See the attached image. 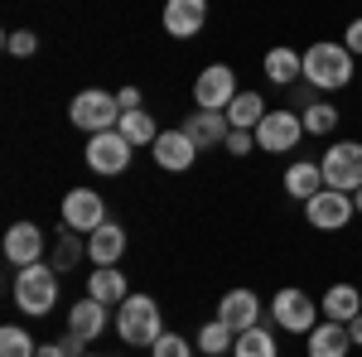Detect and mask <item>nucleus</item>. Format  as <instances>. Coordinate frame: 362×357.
I'll list each match as a JSON object with an SVG mask.
<instances>
[{
  "label": "nucleus",
  "instance_id": "f257e3e1",
  "mask_svg": "<svg viewBox=\"0 0 362 357\" xmlns=\"http://www.w3.org/2000/svg\"><path fill=\"white\" fill-rule=\"evenodd\" d=\"M358 63L348 54V44H334V39H319L305 49V83L319 87V92H343L353 83Z\"/></svg>",
  "mask_w": 362,
  "mask_h": 357
},
{
  "label": "nucleus",
  "instance_id": "f03ea898",
  "mask_svg": "<svg viewBox=\"0 0 362 357\" xmlns=\"http://www.w3.org/2000/svg\"><path fill=\"white\" fill-rule=\"evenodd\" d=\"M116 333H121V343H131V348H155L160 343V333H165V314H160V304L150 300V295H126V300L116 304Z\"/></svg>",
  "mask_w": 362,
  "mask_h": 357
},
{
  "label": "nucleus",
  "instance_id": "7ed1b4c3",
  "mask_svg": "<svg viewBox=\"0 0 362 357\" xmlns=\"http://www.w3.org/2000/svg\"><path fill=\"white\" fill-rule=\"evenodd\" d=\"M54 304H58V271L49 261H34V266L15 271V309L20 314L44 319V314H54Z\"/></svg>",
  "mask_w": 362,
  "mask_h": 357
},
{
  "label": "nucleus",
  "instance_id": "20e7f679",
  "mask_svg": "<svg viewBox=\"0 0 362 357\" xmlns=\"http://www.w3.org/2000/svg\"><path fill=\"white\" fill-rule=\"evenodd\" d=\"M68 121L87 131V136H102V131H116L121 126V102L116 92H102V87H83L73 102H68Z\"/></svg>",
  "mask_w": 362,
  "mask_h": 357
},
{
  "label": "nucleus",
  "instance_id": "39448f33",
  "mask_svg": "<svg viewBox=\"0 0 362 357\" xmlns=\"http://www.w3.org/2000/svg\"><path fill=\"white\" fill-rule=\"evenodd\" d=\"M324 184L329 189H343V193H358L362 189V140H334L324 150Z\"/></svg>",
  "mask_w": 362,
  "mask_h": 357
},
{
  "label": "nucleus",
  "instance_id": "423d86ee",
  "mask_svg": "<svg viewBox=\"0 0 362 357\" xmlns=\"http://www.w3.org/2000/svg\"><path fill=\"white\" fill-rule=\"evenodd\" d=\"M319 300L314 295H305L300 285H285V290H276V300H271V319H276V329L285 333H309L314 324H319Z\"/></svg>",
  "mask_w": 362,
  "mask_h": 357
},
{
  "label": "nucleus",
  "instance_id": "0eeeda50",
  "mask_svg": "<svg viewBox=\"0 0 362 357\" xmlns=\"http://www.w3.org/2000/svg\"><path fill=\"white\" fill-rule=\"evenodd\" d=\"M305 218L319 232H343L348 222L358 218V203H353V193H343V189H319L305 203Z\"/></svg>",
  "mask_w": 362,
  "mask_h": 357
},
{
  "label": "nucleus",
  "instance_id": "6e6552de",
  "mask_svg": "<svg viewBox=\"0 0 362 357\" xmlns=\"http://www.w3.org/2000/svg\"><path fill=\"white\" fill-rule=\"evenodd\" d=\"M131 140L121 136V131H102V136H92L87 140V150H83V160L92 174H102V179H112V174H126L131 169Z\"/></svg>",
  "mask_w": 362,
  "mask_h": 357
},
{
  "label": "nucleus",
  "instance_id": "1a4fd4ad",
  "mask_svg": "<svg viewBox=\"0 0 362 357\" xmlns=\"http://www.w3.org/2000/svg\"><path fill=\"white\" fill-rule=\"evenodd\" d=\"M300 136H305V116H300V111H285V107L266 111L261 126H256V145H261L266 155H285V150H295Z\"/></svg>",
  "mask_w": 362,
  "mask_h": 357
},
{
  "label": "nucleus",
  "instance_id": "9d476101",
  "mask_svg": "<svg viewBox=\"0 0 362 357\" xmlns=\"http://www.w3.org/2000/svg\"><path fill=\"white\" fill-rule=\"evenodd\" d=\"M237 92H242V87H237V73H232L227 63H208L194 78V102L203 111H227L237 102Z\"/></svg>",
  "mask_w": 362,
  "mask_h": 357
},
{
  "label": "nucleus",
  "instance_id": "9b49d317",
  "mask_svg": "<svg viewBox=\"0 0 362 357\" xmlns=\"http://www.w3.org/2000/svg\"><path fill=\"white\" fill-rule=\"evenodd\" d=\"M107 218V203H102V193L97 189H68L63 193V227L68 232H83V237H92Z\"/></svg>",
  "mask_w": 362,
  "mask_h": 357
},
{
  "label": "nucleus",
  "instance_id": "f8f14e48",
  "mask_svg": "<svg viewBox=\"0 0 362 357\" xmlns=\"http://www.w3.org/2000/svg\"><path fill=\"white\" fill-rule=\"evenodd\" d=\"M44 256H49V242H44V232H39L34 222H15V227L5 232V261H10L15 271L44 261Z\"/></svg>",
  "mask_w": 362,
  "mask_h": 357
},
{
  "label": "nucleus",
  "instance_id": "ddd939ff",
  "mask_svg": "<svg viewBox=\"0 0 362 357\" xmlns=\"http://www.w3.org/2000/svg\"><path fill=\"white\" fill-rule=\"evenodd\" d=\"M150 155H155V165L169 169V174H189L198 160V145L184 131H160V140L150 145Z\"/></svg>",
  "mask_w": 362,
  "mask_h": 357
},
{
  "label": "nucleus",
  "instance_id": "4468645a",
  "mask_svg": "<svg viewBox=\"0 0 362 357\" xmlns=\"http://www.w3.org/2000/svg\"><path fill=\"white\" fill-rule=\"evenodd\" d=\"M218 319H223L232 333H247L256 324H266L261 319V295H251V290H227L223 300H218Z\"/></svg>",
  "mask_w": 362,
  "mask_h": 357
},
{
  "label": "nucleus",
  "instance_id": "2eb2a0df",
  "mask_svg": "<svg viewBox=\"0 0 362 357\" xmlns=\"http://www.w3.org/2000/svg\"><path fill=\"white\" fill-rule=\"evenodd\" d=\"M208 20V0H165V34L169 39H194Z\"/></svg>",
  "mask_w": 362,
  "mask_h": 357
},
{
  "label": "nucleus",
  "instance_id": "dca6fc26",
  "mask_svg": "<svg viewBox=\"0 0 362 357\" xmlns=\"http://www.w3.org/2000/svg\"><path fill=\"white\" fill-rule=\"evenodd\" d=\"M305 348H309V357H348L353 353V333H348V324L324 319V324H314L305 333Z\"/></svg>",
  "mask_w": 362,
  "mask_h": 357
},
{
  "label": "nucleus",
  "instance_id": "f3484780",
  "mask_svg": "<svg viewBox=\"0 0 362 357\" xmlns=\"http://www.w3.org/2000/svg\"><path fill=\"white\" fill-rule=\"evenodd\" d=\"M227 131H232L227 111H203V107H198L194 116L184 121V136L194 140L198 150H213V145H227Z\"/></svg>",
  "mask_w": 362,
  "mask_h": 357
},
{
  "label": "nucleus",
  "instance_id": "a211bd4d",
  "mask_svg": "<svg viewBox=\"0 0 362 357\" xmlns=\"http://www.w3.org/2000/svg\"><path fill=\"white\" fill-rule=\"evenodd\" d=\"M126 256V227L121 222H102L92 237H87V261L92 266H116Z\"/></svg>",
  "mask_w": 362,
  "mask_h": 357
},
{
  "label": "nucleus",
  "instance_id": "6ab92c4d",
  "mask_svg": "<svg viewBox=\"0 0 362 357\" xmlns=\"http://www.w3.org/2000/svg\"><path fill=\"white\" fill-rule=\"evenodd\" d=\"M319 309H324V319H334V324H353V319L362 314V290H358V285H348V280H338V285L324 290Z\"/></svg>",
  "mask_w": 362,
  "mask_h": 357
},
{
  "label": "nucleus",
  "instance_id": "aec40b11",
  "mask_svg": "<svg viewBox=\"0 0 362 357\" xmlns=\"http://www.w3.org/2000/svg\"><path fill=\"white\" fill-rule=\"evenodd\" d=\"M261 68H266V78H271L276 87H295L300 78H305V54H295V49L276 44V49H266Z\"/></svg>",
  "mask_w": 362,
  "mask_h": 357
},
{
  "label": "nucleus",
  "instance_id": "412c9836",
  "mask_svg": "<svg viewBox=\"0 0 362 357\" xmlns=\"http://www.w3.org/2000/svg\"><path fill=\"white\" fill-rule=\"evenodd\" d=\"M68 329L83 333L87 343H92V338H102V333H107V304L92 300V295H83V300L68 309Z\"/></svg>",
  "mask_w": 362,
  "mask_h": 357
},
{
  "label": "nucleus",
  "instance_id": "4be33fe9",
  "mask_svg": "<svg viewBox=\"0 0 362 357\" xmlns=\"http://www.w3.org/2000/svg\"><path fill=\"white\" fill-rule=\"evenodd\" d=\"M319 189H329V184H324V169H319V160H300V165L285 169V193H290V198L309 203Z\"/></svg>",
  "mask_w": 362,
  "mask_h": 357
},
{
  "label": "nucleus",
  "instance_id": "5701e85b",
  "mask_svg": "<svg viewBox=\"0 0 362 357\" xmlns=\"http://www.w3.org/2000/svg\"><path fill=\"white\" fill-rule=\"evenodd\" d=\"M87 295L112 309V304H121L126 295H131V285H126V275L116 271V266H97V271L87 275Z\"/></svg>",
  "mask_w": 362,
  "mask_h": 357
},
{
  "label": "nucleus",
  "instance_id": "b1692460",
  "mask_svg": "<svg viewBox=\"0 0 362 357\" xmlns=\"http://www.w3.org/2000/svg\"><path fill=\"white\" fill-rule=\"evenodd\" d=\"M232 357H280V343H276V333L266 329V324H256V329L237 333V343H232Z\"/></svg>",
  "mask_w": 362,
  "mask_h": 357
},
{
  "label": "nucleus",
  "instance_id": "393cba45",
  "mask_svg": "<svg viewBox=\"0 0 362 357\" xmlns=\"http://www.w3.org/2000/svg\"><path fill=\"white\" fill-rule=\"evenodd\" d=\"M261 116H266V102H261V92H237V102L227 107V121H232V131H256V126H261Z\"/></svg>",
  "mask_w": 362,
  "mask_h": 357
},
{
  "label": "nucleus",
  "instance_id": "a878e982",
  "mask_svg": "<svg viewBox=\"0 0 362 357\" xmlns=\"http://www.w3.org/2000/svg\"><path fill=\"white\" fill-rule=\"evenodd\" d=\"M116 131L131 140V145H155V140H160V126H155V116H150L145 107L121 111V126H116Z\"/></svg>",
  "mask_w": 362,
  "mask_h": 357
},
{
  "label": "nucleus",
  "instance_id": "bb28decb",
  "mask_svg": "<svg viewBox=\"0 0 362 357\" xmlns=\"http://www.w3.org/2000/svg\"><path fill=\"white\" fill-rule=\"evenodd\" d=\"M83 256H87V247L73 237V232H68V227H58V242H54V251H49V266H54L58 275H68L78 261H83Z\"/></svg>",
  "mask_w": 362,
  "mask_h": 357
},
{
  "label": "nucleus",
  "instance_id": "cd10ccee",
  "mask_svg": "<svg viewBox=\"0 0 362 357\" xmlns=\"http://www.w3.org/2000/svg\"><path fill=\"white\" fill-rule=\"evenodd\" d=\"M198 353H208V357H223V353H232V343H237V333L227 329L223 319H213V324H203L198 329Z\"/></svg>",
  "mask_w": 362,
  "mask_h": 357
},
{
  "label": "nucleus",
  "instance_id": "c85d7f7f",
  "mask_svg": "<svg viewBox=\"0 0 362 357\" xmlns=\"http://www.w3.org/2000/svg\"><path fill=\"white\" fill-rule=\"evenodd\" d=\"M300 116H305V136H334L338 131V107L334 102H314V107H305Z\"/></svg>",
  "mask_w": 362,
  "mask_h": 357
},
{
  "label": "nucleus",
  "instance_id": "c756f323",
  "mask_svg": "<svg viewBox=\"0 0 362 357\" xmlns=\"http://www.w3.org/2000/svg\"><path fill=\"white\" fill-rule=\"evenodd\" d=\"M34 353H39V343L20 324H5L0 329V357H34Z\"/></svg>",
  "mask_w": 362,
  "mask_h": 357
},
{
  "label": "nucleus",
  "instance_id": "7c9ffc66",
  "mask_svg": "<svg viewBox=\"0 0 362 357\" xmlns=\"http://www.w3.org/2000/svg\"><path fill=\"white\" fill-rule=\"evenodd\" d=\"M198 343H189L184 333H160V343L150 348V357H194Z\"/></svg>",
  "mask_w": 362,
  "mask_h": 357
},
{
  "label": "nucleus",
  "instance_id": "2f4dec72",
  "mask_svg": "<svg viewBox=\"0 0 362 357\" xmlns=\"http://www.w3.org/2000/svg\"><path fill=\"white\" fill-rule=\"evenodd\" d=\"M5 49L15 58H34L39 54V34H34V29H10V34H5Z\"/></svg>",
  "mask_w": 362,
  "mask_h": 357
},
{
  "label": "nucleus",
  "instance_id": "473e14b6",
  "mask_svg": "<svg viewBox=\"0 0 362 357\" xmlns=\"http://www.w3.org/2000/svg\"><path fill=\"white\" fill-rule=\"evenodd\" d=\"M227 155H237V160H242V155H251V150H256V131H227V145H223Z\"/></svg>",
  "mask_w": 362,
  "mask_h": 357
},
{
  "label": "nucleus",
  "instance_id": "72a5a7b5",
  "mask_svg": "<svg viewBox=\"0 0 362 357\" xmlns=\"http://www.w3.org/2000/svg\"><path fill=\"white\" fill-rule=\"evenodd\" d=\"M343 44H348V54L362 58V15L358 20H348V29H343Z\"/></svg>",
  "mask_w": 362,
  "mask_h": 357
},
{
  "label": "nucleus",
  "instance_id": "f704fd0d",
  "mask_svg": "<svg viewBox=\"0 0 362 357\" xmlns=\"http://www.w3.org/2000/svg\"><path fill=\"white\" fill-rule=\"evenodd\" d=\"M116 102H121V111H136L140 107V87H121V92H116Z\"/></svg>",
  "mask_w": 362,
  "mask_h": 357
},
{
  "label": "nucleus",
  "instance_id": "c9c22d12",
  "mask_svg": "<svg viewBox=\"0 0 362 357\" xmlns=\"http://www.w3.org/2000/svg\"><path fill=\"white\" fill-rule=\"evenodd\" d=\"M34 357H68V353H63V343L54 338V343H39V353H34Z\"/></svg>",
  "mask_w": 362,
  "mask_h": 357
},
{
  "label": "nucleus",
  "instance_id": "e433bc0d",
  "mask_svg": "<svg viewBox=\"0 0 362 357\" xmlns=\"http://www.w3.org/2000/svg\"><path fill=\"white\" fill-rule=\"evenodd\" d=\"M348 333H353V348H362V314L353 319V324H348Z\"/></svg>",
  "mask_w": 362,
  "mask_h": 357
},
{
  "label": "nucleus",
  "instance_id": "4c0bfd02",
  "mask_svg": "<svg viewBox=\"0 0 362 357\" xmlns=\"http://www.w3.org/2000/svg\"><path fill=\"white\" fill-rule=\"evenodd\" d=\"M353 203H358V218H362V189H358V193H353Z\"/></svg>",
  "mask_w": 362,
  "mask_h": 357
},
{
  "label": "nucleus",
  "instance_id": "58836bf2",
  "mask_svg": "<svg viewBox=\"0 0 362 357\" xmlns=\"http://www.w3.org/2000/svg\"><path fill=\"white\" fill-rule=\"evenodd\" d=\"M83 357H97V353H83Z\"/></svg>",
  "mask_w": 362,
  "mask_h": 357
}]
</instances>
